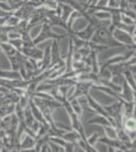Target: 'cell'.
I'll use <instances>...</instances> for the list:
<instances>
[{
  "mask_svg": "<svg viewBox=\"0 0 136 152\" xmlns=\"http://www.w3.org/2000/svg\"><path fill=\"white\" fill-rule=\"evenodd\" d=\"M112 37L122 46H133V47H135V43L131 35H129L127 31H123V29L115 28L112 33Z\"/></svg>",
  "mask_w": 136,
  "mask_h": 152,
  "instance_id": "1",
  "label": "cell"
},
{
  "mask_svg": "<svg viewBox=\"0 0 136 152\" xmlns=\"http://www.w3.org/2000/svg\"><path fill=\"white\" fill-rule=\"evenodd\" d=\"M88 124H95V125H100V126H108V125H111V122L109 121L108 117L104 116V115L102 114H96L95 115V116H93V118H91L90 120H88L87 122Z\"/></svg>",
  "mask_w": 136,
  "mask_h": 152,
  "instance_id": "2",
  "label": "cell"
},
{
  "mask_svg": "<svg viewBox=\"0 0 136 152\" xmlns=\"http://www.w3.org/2000/svg\"><path fill=\"white\" fill-rule=\"evenodd\" d=\"M61 138H63L64 140L67 141V142L75 143V142H77L81 138V136H80V134L76 131V130L71 129V130H68V131L64 132V133L62 134V136H61Z\"/></svg>",
  "mask_w": 136,
  "mask_h": 152,
  "instance_id": "3",
  "label": "cell"
},
{
  "mask_svg": "<svg viewBox=\"0 0 136 152\" xmlns=\"http://www.w3.org/2000/svg\"><path fill=\"white\" fill-rule=\"evenodd\" d=\"M135 127H136V121L134 117H127V118H123L122 120V128L125 131L129 132V131H135Z\"/></svg>",
  "mask_w": 136,
  "mask_h": 152,
  "instance_id": "4",
  "label": "cell"
},
{
  "mask_svg": "<svg viewBox=\"0 0 136 152\" xmlns=\"http://www.w3.org/2000/svg\"><path fill=\"white\" fill-rule=\"evenodd\" d=\"M103 131L105 133V136L108 139H118V132L117 128H115L112 125H108V126L103 127Z\"/></svg>",
  "mask_w": 136,
  "mask_h": 152,
  "instance_id": "5",
  "label": "cell"
},
{
  "mask_svg": "<svg viewBox=\"0 0 136 152\" xmlns=\"http://www.w3.org/2000/svg\"><path fill=\"white\" fill-rule=\"evenodd\" d=\"M59 4H60V6H61V15H60V18L64 21V23H66V20L68 19L70 13L74 10V9L70 5H68V4H66V3H61V2H59Z\"/></svg>",
  "mask_w": 136,
  "mask_h": 152,
  "instance_id": "6",
  "label": "cell"
},
{
  "mask_svg": "<svg viewBox=\"0 0 136 152\" xmlns=\"http://www.w3.org/2000/svg\"><path fill=\"white\" fill-rule=\"evenodd\" d=\"M0 49L3 51V53L5 54L7 57H10V56H13L14 54L17 52V50L11 44H9L8 42L6 43H0Z\"/></svg>",
  "mask_w": 136,
  "mask_h": 152,
  "instance_id": "7",
  "label": "cell"
},
{
  "mask_svg": "<svg viewBox=\"0 0 136 152\" xmlns=\"http://www.w3.org/2000/svg\"><path fill=\"white\" fill-rule=\"evenodd\" d=\"M19 21H21V18H17L16 15H14L13 13H10L8 16H7L6 20H5V23H4V26L14 28V26H16L17 24H18Z\"/></svg>",
  "mask_w": 136,
  "mask_h": 152,
  "instance_id": "8",
  "label": "cell"
},
{
  "mask_svg": "<svg viewBox=\"0 0 136 152\" xmlns=\"http://www.w3.org/2000/svg\"><path fill=\"white\" fill-rule=\"evenodd\" d=\"M101 135H102V134H101L100 132H96V133L91 134L90 136H87V137L85 138L86 143H87L90 146L95 147V145L96 144V142L99 141V138H100Z\"/></svg>",
  "mask_w": 136,
  "mask_h": 152,
  "instance_id": "9",
  "label": "cell"
},
{
  "mask_svg": "<svg viewBox=\"0 0 136 152\" xmlns=\"http://www.w3.org/2000/svg\"><path fill=\"white\" fill-rule=\"evenodd\" d=\"M42 5L49 10H55L58 6V1H56V0H43Z\"/></svg>",
  "mask_w": 136,
  "mask_h": 152,
  "instance_id": "10",
  "label": "cell"
},
{
  "mask_svg": "<svg viewBox=\"0 0 136 152\" xmlns=\"http://www.w3.org/2000/svg\"><path fill=\"white\" fill-rule=\"evenodd\" d=\"M8 43L11 44L14 48L17 50V52H21V49L24 47L23 39H14V40H8Z\"/></svg>",
  "mask_w": 136,
  "mask_h": 152,
  "instance_id": "11",
  "label": "cell"
},
{
  "mask_svg": "<svg viewBox=\"0 0 136 152\" xmlns=\"http://www.w3.org/2000/svg\"><path fill=\"white\" fill-rule=\"evenodd\" d=\"M121 23L123 24H126V26H133V24H135V18H132L130 16L125 15V14L122 13L121 14Z\"/></svg>",
  "mask_w": 136,
  "mask_h": 152,
  "instance_id": "12",
  "label": "cell"
},
{
  "mask_svg": "<svg viewBox=\"0 0 136 152\" xmlns=\"http://www.w3.org/2000/svg\"><path fill=\"white\" fill-rule=\"evenodd\" d=\"M7 37H8V40H14V39H21V34L18 33L17 31L14 29V28L10 29V31L7 33Z\"/></svg>",
  "mask_w": 136,
  "mask_h": 152,
  "instance_id": "13",
  "label": "cell"
},
{
  "mask_svg": "<svg viewBox=\"0 0 136 152\" xmlns=\"http://www.w3.org/2000/svg\"><path fill=\"white\" fill-rule=\"evenodd\" d=\"M108 8H119V0H108L107 6Z\"/></svg>",
  "mask_w": 136,
  "mask_h": 152,
  "instance_id": "14",
  "label": "cell"
}]
</instances>
